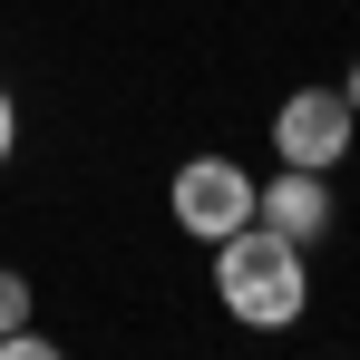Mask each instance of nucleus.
Masks as SVG:
<instances>
[{
  "label": "nucleus",
  "instance_id": "1",
  "mask_svg": "<svg viewBox=\"0 0 360 360\" xmlns=\"http://www.w3.org/2000/svg\"><path fill=\"white\" fill-rule=\"evenodd\" d=\"M214 292L234 321L253 331H292L302 302H311V263H302L292 234H273V224H234V234L214 243Z\"/></svg>",
  "mask_w": 360,
  "mask_h": 360
},
{
  "label": "nucleus",
  "instance_id": "2",
  "mask_svg": "<svg viewBox=\"0 0 360 360\" xmlns=\"http://www.w3.org/2000/svg\"><path fill=\"white\" fill-rule=\"evenodd\" d=\"M351 136H360V108L341 98V88H292V98L273 108V156H283V166L331 176V166L351 156Z\"/></svg>",
  "mask_w": 360,
  "mask_h": 360
},
{
  "label": "nucleus",
  "instance_id": "3",
  "mask_svg": "<svg viewBox=\"0 0 360 360\" xmlns=\"http://www.w3.org/2000/svg\"><path fill=\"white\" fill-rule=\"evenodd\" d=\"M166 205H176V234L224 243L234 224H253V176H243L234 156H185L176 185H166Z\"/></svg>",
  "mask_w": 360,
  "mask_h": 360
},
{
  "label": "nucleus",
  "instance_id": "4",
  "mask_svg": "<svg viewBox=\"0 0 360 360\" xmlns=\"http://www.w3.org/2000/svg\"><path fill=\"white\" fill-rule=\"evenodd\" d=\"M331 176H311V166H283L273 185H253V224H273V234H292L302 253L311 243H331Z\"/></svg>",
  "mask_w": 360,
  "mask_h": 360
},
{
  "label": "nucleus",
  "instance_id": "5",
  "mask_svg": "<svg viewBox=\"0 0 360 360\" xmlns=\"http://www.w3.org/2000/svg\"><path fill=\"white\" fill-rule=\"evenodd\" d=\"M20 321H30V273L0 263V331H20Z\"/></svg>",
  "mask_w": 360,
  "mask_h": 360
},
{
  "label": "nucleus",
  "instance_id": "6",
  "mask_svg": "<svg viewBox=\"0 0 360 360\" xmlns=\"http://www.w3.org/2000/svg\"><path fill=\"white\" fill-rule=\"evenodd\" d=\"M10 146H20V98L0 88V166H10Z\"/></svg>",
  "mask_w": 360,
  "mask_h": 360
},
{
  "label": "nucleus",
  "instance_id": "7",
  "mask_svg": "<svg viewBox=\"0 0 360 360\" xmlns=\"http://www.w3.org/2000/svg\"><path fill=\"white\" fill-rule=\"evenodd\" d=\"M341 98H351V108H360V59H351V78H341Z\"/></svg>",
  "mask_w": 360,
  "mask_h": 360
}]
</instances>
